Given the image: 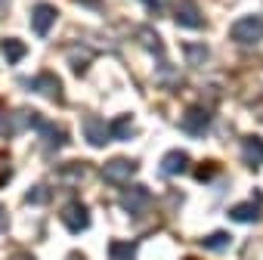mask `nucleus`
<instances>
[{
    "mask_svg": "<svg viewBox=\"0 0 263 260\" xmlns=\"http://www.w3.org/2000/svg\"><path fill=\"white\" fill-rule=\"evenodd\" d=\"M211 121H214V112L211 108H204V105H192L186 115H183V121H180V127H183V134H189V137H204L208 130H211Z\"/></svg>",
    "mask_w": 263,
    "mask_h": 260,
    "instance_id": "nucleus-2",
    "label": "nucleus"
},
{
    "mask_svg": "<svg viewBox=\"0 0 263 260\" xmlns=\"http://www.w3.org/2000/svg\"><path fill=\"white\" fill-rule=\"evenodd\" d=\"M90 59H93V53H90L87 47H68V62H71L74 71H84Z\"/></svg>",
    "mask_w": 263,
    "mask_h": 260,
    "instance_id": "nucleus-21",
    "label": "nucleus"
},
{
    "mask_svg": "<svg viewBox=\"0 0 263 260\" xmlns=\"http://www.w3.org/2000/svg\"><path fill=\"white\" fill-rule=\"evenodd\" d=\"M140 44H143L155 59H164V44H161V38H158V31H155L152 25H143V28H140Z\"/></svg>",
    "mask_w": 263,
    "mask_h": 260,
    "instance_id": "nucleus-18",
    "label": "nucleus"
},
{
    "mask_svg": "<svg viewBox=\"0 0 263 260\" xmlns=\"http://www.w3.org/2000/svg\"><path fill=\"white\" fill-rule=\"evenodd\" d=\"M0 53H4V59H7L10 65H16V62H22V59L28 56V47H25V41H19V38H4V41H0Z\"/></svg>",
    "mask_w": 263,
    "mask_h": 260,
    "instance_id": "nucleus-15",
    "label": "nucleus"
},
{
    "mask_svg": "<svg viewBox=\"0 0 263 260\" xmlns=\"http://www.w3.org/2000/svg\"><path fill=\"white\" fill-rule=\"evenodd\" d=\"M10 260H34V257H31V254H25V251H22V254H13V257H10Z\"/></svg>",
    "mask_w": 263,
    "mask_h": 260,
    "instance_id": "nucleus-29",
    "label": "nucleus"
},
{
    "mask_svg": "<svg viewBox=\"0 0 263 260\" xmlns=\"http://www.w3.org/2000/svg\"><path fill=\"white\" fill-rule=\"evenodd\" d=\"M257 201H260V192L254 195V201L232 205V208H229V220H235V223H257V220H260V214H263V208H260Z\"/></svg>",
    "mask_w": 263,
    "mask_h": 260,
    "instance_id": "nucleus-11",
    "label": "nucleus"
},
{
    "mask_svg": "<svg viewBox=\"0 0 263 260\" xmlns=\"http://www.w3.org/2000/svg\"><path fill=\"white\" fill-rule=\"evenodd\" d=\"M7 226H10V217H7V208H4V205H0V232H4Z\"/></svg>",
    "mask_w": 263,
    "mask_h": 260,
    "instance_id": "nucleus-28",
    "label": "nucleus"
},
{
    "mask_svg": "<svg viewBox=\"0 0 263 260\" xmlns=\"http://www.w3.org/2000/svg\"><path fill=\"white\" fill-rule=\"evenodd\" d=\"M183 50H186V59L192 65H204L211 59V47L208 44H183Z\"/></svg>",
    "mask_w": 263,
    "mask_h": 260,
    "instance_id": "nucleus-20",
    "label": "nucleus"
},
{
    "mask_svg": "<svg viewBox=\"0 0 263 260\" xmlns=\"http://www.w3.org/2000/svg\"><path fill=\"white\" fill-rule=\"evenodd\" d=\"M241 158L248 168H260L263 164V137H257V134L241 137Z\"/></svg>",
    "mask_w": 263,
    "mask_h": 260,
    "instance_id": "nucleus-12",
    "label": "nucleus"
},
{
    "mask_svg": "<svg viewBox=\"0 0 263 260\" xmlns=\"http://www.w3.org/2000/svg\"><path fill=\"white\" fill-rule=\"evenodd\" d=\"M47 198H50V186H44V183H37V186L25 195V201H28V205H44Z\"/></svg>",
    "mask_w": 263,
    "mask_h": 260,
    "instance_id": "nucleus-23",
    "label": "nucleus"
},
{
    "mask_svg": "<svg viewBox=\"0 0 263 260\" xmlns=\"http://www.w3.org/2000/svg\"><path fill=\"white\" fill-rule=\"evenodd\" d=\"M149 205H152V192H149L146 186H127V189L121 192V208H124L130 217L146 214Z\"/></svg>",
    "mask_w": 263,
    "mask_h": 260,
    "instance_id": "nucleus-4",
    "label": "nucleus"
},
{
    "mask_svg": "<svg viewBox=\"0 0 263 260\" xmlns=\"http://www.w3.org/2000/svg\"><path fill=\"white\" fill-rule=\"evenodd\" d=\"M217 174V164L214 161H208V164H201V168H195V180L198 183H211V177Z\"/></svg>",
    "mask_w": 263,
    "mask_h": 260,
    "instance_id": "nucleus-25",
    "label": "nucleus"
},
{
    "mask_svg": "<svg viewBox=\"0 0 263 260\" xmlns=\"http://www.w3.org/2000/svg\"><path fill=\"white\" fill-rule=\"evenodd\" d=\"M56 19H59V10H56L53 4H37L34 13H31V31H34L37 38H47L50 28L56 25Z\"/></svg>",
    "mask_w": 263,
    "mask_h": 260,
    "instance_id": "nucleus-8",
    "label": "nucleus"
},
{
    "mask_svg": "<svg viewBox=\"0 0 263 260\" xmlns=\"http://www.w3.org/2000/svg\"><path fill=\"white\" fill-rule=\"evenodd\" d=\"M189 168V155L183 152V149H174V152H167L164 158H161V174L164 177H177V174H183Z\"/></svg>",
    "mask_w": 263,
    "mask_h": 260,
    "instance_id": "nucleus-13",
    "label": "nucleus"
},
{
    "mask_svg": "<svg viewBox=\"0 0 263 260\" xmlns=\"http://www.w3.org/2000/svg\"><path fill=\"white\" fill-rule=\"evenodd\" d=\"M229 232H214V235H204L201 238V248H208V251H223V248H229Z\"/></svg>",
    "mask_w": 263,
    "mask_h": 260,
    "instance_id": "nucleus-22",
    "label": "nucleus"
},
{
    "mask_svg": "<svg viewBox=\"0 0 263 260\" xmlns=\"http://www.w3.org/2000/svg\"><path fill=\"white\" fill-rule=\"evenodd\" d=\"M108 134H111V137H118V140H134V137H137L134 115H118V118L108 124Z\"/></svg>",
    "mask_w": 263,
    "mask_h": 260,
    "instance_id": "nucleus-17",
    "label": "nucleus"
},
{
    "mask_svg": "<svg viewBox=\"0 0 263 260\" xmlns=\"http://www.w3.org/2000/svg\"><path fill=\"white\" fill-rule=\"evenodd\" d=\"M28 124H34V112H10L4 102H0V134L4 137L22 134Z\"/></svg>",
    "mask_w": 263,
    "mask_h": 260,
    "instance_id": "nucleus-6",
    "label": "nucleus"
},
{
    "mask_svg": "<svg viewBox=\"0 0 263 260\" xmlns=\"http://www.w3.org/2000/svg\"><path fill=\"white\" fill-rule=\"evenodd\" d=\"M56 174H59V177H65V183H74V186H81V183H87V180L93 177V168H90V164H84V161H71V164L59 168Z\"/></svg>",
    "mask_w": 263,
    "mask_h": 260,
    "instance_id": "nucleus-14",
    "label": "nucleus"
},
{
    "mask_svg": "<svg viewBox=\"0 0 263 260\" xmlns=\"http://www.w3.org/2000/svg\"><path fill=\"white\" fill-rule=\"evenodd\" d=\"M108 257L111 260H134L137 257V242H111Z\"/></svg>",
    "mask_w": 263,
    "mask_h": 260,
    "instance_id": "nucleus-19",
    "label": "nucleus"
},
{
    "mask_svg": "<svg viewBox=\"0 0 263 260\" xmlns=\"http://www.w3.org/2000/svg\"><path fill=\"white\" fill-rule=\"evenodd\" d=\"M84 140H87L93 149H102V146L111 140V134H108V124H105L99 115H93V118H87V121H84Z\"/></svg>",
    "mask_w": 263,
    "mask_h": 260,
    "instance_id": "nucleus-9",
    "label": "nucleus"
},
{
    "mask_svg": "<svg viewBox=\"0 0 263 260\" xmlns=\"http://www.w3.org/2000/svg\"><path fill=\"white\" fill-rule=\"evenodd\" d=\"M137 161L134 158H127V155H118V158H108L105 164H102V180L105 183H111V186H124L127 180H134V174H137Z\"/></svg>",
    "mask_w": 263,
    "mask_h": 260,
    "instance_id": "nucleus-1",
    "label": "nucleus"
},
{
    "mask_svg": "<svg viewBox=\"0 0 263 260\" xmlns=\"http://www.w3.org/2000/svg\"><path fill=\"white\" fill-rule=\"evenodd\" d=\"M174 19H177V25H183V28H201V25H204V16H201V10H198V7H192V4H183V7H177Z\"/></svg>",
    "mask_w": 263,
    "mask_h": 260,
    "instance_id": "nucleus-16",
    "label": "nucleus"
},
{
    "mask_svg": "<svg viewBox=\"0 0 263 260\" xmlns=\"http://www.w3.org/2000/svg\"><path fill=\"white\" fill-rule=\"evenodd\" d=\"M232 41L238 44H257L263 41V16H241L232 22Z\"/></svg>",
    "mask_w": 263,
    "mask_h": 260,
    "instance_id": "nucleus-3",
    "label": "nucleus"
},
{
    "mask_svg": "<svg viewBox=\"0 0 263 260\" xmlns=\"http://www.w3.org/2000/svg\"><path fill=\"white\" fill-rule=\"evenodd\" d=\"M13 180V161L7 158V152H0V189Z\"/></svg>",
    "mask_w": 263,
    "mask_h": 260,
    "instance_id": "nucleus-24",
    "label": "nucleus"
},
{
    "mask_svg": "<svg viewBox=\"0 0 263 260\" xmlns=\"http://www.w3.org/2000/svg\"><path fill=\"white\" fill-rule=\"evenodd\" d=\"M34 127H37V134L47 140V146H62V143H68V134L59 127V124H53V121H47V118H41V115H34Z\"/></svg>",
    "mask_w": 263,
    "mask_h": 260,
    "instance_id": "nucleus-10",
    "label": "nucleus"
},
{
    "mask_svg": "<svg viewBox=\"0 0 263 260\" xmlns=\"http://www.w3.org/2000/svg\"><path fill=\"white\" fill-rule=\"evenodd\" d=\"M143 4H146L152 13H161V10H164V0H143Z\"/></svg>",
    "mask_w": 263,
    "mask_h": 260,
    "instance_id": "nucleus-26",
    "label": "nucleus"
},
{
    "mask_svg": "<svg viewBox=\"0 0 263 260\" xmlns=\"http://www.w3.org/2000/svg\"><path fill=\"white\" fill-rule=\"evenodd\" d=\"M74 4H84L87 10H102V0H74Z\"/></svg>",
    "mask_w": 263,
    "mask_h": 260,
    "instance_id": "nucleus-27",
    "label": "nucleus"
},
{
    "mask_svg": "<svg viewBox=\"0 0 263 260\" xmlns=\"http://www.w3.org/2000/svg\"><path fill=\"white\" fill-rule=\"evenodd\" d=\"M62 223H65L68 232L81 235V232L90 226V208H87L84 201H68V205L62 208Z\"/></svg>",
    "mask_w": 263,
    "mask_h": 260,
    "instance_id": "nucleus-7",
    "label": "nucleus"
},
{
    "mask_svg": "<svg viewBox=\"0 0 263 260\" xmlns=\"http://www.w3.org/2000/svg\"><path fill=\"white\" fill-rule=\"evenodd\" d=\"M22 87L31 90V93H41L47 99H59L62 96V81L53 71H41L37 78H22Z\"/></svg>",
    "mask_w": 263,
    "mask_h": 260,
    "instance_id": "nucleus-5",
    "label": "nucleus"
},
{
    "mask_svg": "<svg viewBox=\"0 0 263 260\" xmlns=\"http://www.w3.org/2000/svg\"><path fill=\"white\" fill-rule=\"evenodd\" d=\"M65 260H84V254H81V251H71V254H68Z\"/></svg>",
    "mask_w": 263,
    "mask_h": 260,
    "instance_id": "nucleus-30",
    "label": "nucleus"
}]
</instances>
